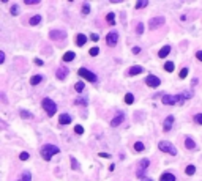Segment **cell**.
Returning a JSON list of instances; mask_svg holds the SVG:
<instances>
[{"label": "cell", "instance_id": "47", "mask_svg": "<svg viewBox=\"0 0 202 181\" xmlns=\"http://www.w3.org/2000/svg\"><path fill=\"white\" fill-rule=\"evenodd\" d=\"M35 63H36L38 66H41V65H44V63H43V60H40V58H36V60H35Z\"/></svg>", "mask_w": 202, "mask_h": 181}, {"label": "cell", "instance_id": "33", "mask_svg": "<svg viewBox=\"0 0 202 181\" xmlns=\"http://www.w3.org/2000/svg\"><path fill=\"white\" fill-rule=\"evenodd\" d=\"M88 11H90V5L85 2L84 5H82V14H88Z\"/></svg>", "mask_w": 202, "mask_h": 181}, {"label": "cell", "instance_id": "10", "mask_svg": "<svg viewBox=\"0 0 202 181\" xmlns=\"http://www.w3.org/2000/svg\"><path fill=\"white\" fill-rule=\"evenodd\" d=\"M65 36H67V33L63 30H50L49 32V38H52V40H60V38H65Z\"/></svg>", "mask_w": 202, "mask_h": 181}, {"label": "cell", "instance_id": "37", "mask_svg": "<svg viewBox=\"0 0 202 181\" xmlns=\"http://www.w3.org/2000/svg\"><path fill=\"white\" fill-rule=\"evenodd\" d=\"M21 117H22V118H32L33 115L30 113V112H27V110H22V112H21Z\"/></svg>", "mask_w": 202, "mask_h": 181}, {"label": "cell", "instance_id": "9", "mask_svg": "<svg viewBox=\"0 0 202 181\" xmlns=\"http://www.w3.org/2000/svg\"><path fill=\"white\" fill-rule=\"evenodd\" d=\"M117 41H119V33H117V32H109V33H107V36H106V43H107V46L114 47V46L117 44Z\"/></svg>", "mask_w": 202, "mask_h": 181}, {"label": "cell", "instance_id": "13", "mask_svg": "<svg viewBox=\"0 0 202 181\" xmlns=\"http://www.w3.org/2000/svg\"><path fill=\"white\" fill-rule=\"evenodd\" d=\"M68 68H59L57 69V79H60V80H63V79H67V76H68Z\"/></svg>", "mask_w": 202, "mask_h": 181}, {"label": "cell", "instance_id": "20", "mask_svg": "<svg viewBox=\"0 0 202 181\" xmlns=\"http://www.w3.org/2000/svg\"><path fill=\"white\" fill-rule=\"evenodd\" d=\"M160 181H175V176H174L172 173H169V172L168 173H163Z\"/></svg>", "mask_w": 202, "mask_h": 181}, {"label": "cell", "instance_id": "1", "mask_svg": "<svg viewBox=\"0 0 202 181\" xmlns=\"http://www.w3.org/2000/svg\"><path fill=\"white\" fill-rule=\"evenodd\" d=\"M60 153V148L59 147H55V145H44V147L41 148V156H43V159L44 161H50L52 159V156H55V155H59Z\"/></svg>", "mask_w": 202, "mask_h": 181}, {"label": "cell", "instance_id": "29", "mask_svg": "<svg viewBox=\"0 0 202 181\" xmlns=\"http://www.w3.org/2000/svg\"><path fill=\"white\" fill-rule=\"evenodd\" d=\"M144 148H145V147H144L142 142H136V143H134V150H136V151H144Z\"/></svg>", "mask_w": 202, "mask_h": 181}, {"label": "cell", "instance_id": "26", "mask_svg": "<svg viewBox=\"0 0 202 181\" xmlns=\"http://www.w3.org/2000/svg\"><path fill=\"white\" fill-rule=\"evenodd\" d=\"M147 5H149V2H147V0H141V2H137V3H136V8H137V10H141V8H145Z\"/></svg>", "mask_w": 202, "mask_h": 181}, {"label": "cell", "instance_id": "22", "mask_svg": "<svg viewBox=\"0 0 202 181\" xmlns=\"http://www.w3.org/2000/svg\"><path fill=\"white\" fill-rule=\"evenodd\" d=\"M41 80H43L41 74H35V76H32V79H30V84H32V85H38Z\"/></svg>", "mask_w": 202, "mask_h": 181}, {"label": "cell", "instance_id": "7", "mask_svg": "<svg viewBox=\"0 0 202 181\" xmlns=\"http://www.w3.org/2000/svg\"><path fill=\"white\" fill-rule=\"evenodd\" d=\"M150 161L149 159H142L139 162V170H137V178H145V168H149Z\"/></svg>", "mask_w": 202, "mask_h": 181}, {"label": "cell", "instance_id": "46", "mask_svg": "<svg viewBox=\"0 0 202 181\" xmlns=\"http://www.w3.org/2000/svg\"><path fill=\"white\" fill-rule=\"evenodd\" d=\"M98 156H100V157H111V155H107V153H100Z\"/></svg>", "mask_w": 202, "mask_h": 181}, {"label": "cell", "instance_id": "49", "mask_svg": "<svg viewBox=\"0 0 202 181\" xmlns=\"http://www.w3.org/2000/svg\"><path fill=\"white\" fill-rule=\"evenodd\" d=\"M145 181H153V180H150V178H147V180H145Z\"/></svg>", "mask_w": 202, "mask_h": 181}, {"label": "cell", "instance_id": "42", "mask_svg": "<svg viewBox=\"0 0 202 181\" xmlns=\"http://www.w3.org/2000/svg\"><path fill=\"white\" fill-rule=\"evenodd\" d=\"M136 32H137L139 35H142V33H144V25H142V24H139L137 27H136Z\"/></svg>", "mask_w": 202, "mask_h": 181}, {"label": "cell", "instance_id": "23", "mask_svg": "<svg viewBox=\"0 0 202 181\" xmlns=\"http://www.w3.org/2000/svg\"><path fill=\"white\" fill-rule=\"evenodd\" d=\"M106 21H107V24H109V25H114V22H115V14H114V13H107Z\"/></svg>", "mask_w": 202, "mask_h": 181}, {"label": "cell", "instance_id": "32", "mask_svg": "<svg viewBox=\"0 0 202 181\" xmlns=\"http://www.w3.org/2000/svg\"><path fill=\"white\" fill-rule=\"evenodd\" d=\"M74 102H76V104H79V106H87V104H88V102H87V99H84V98H77Z\"/></svg>", "mask_w": 202, "mask_h": 181}, {"label": "cell", "instance_id": "14", "mask_svg": "<svg viewBox=\"0 0 202 181\" xmlns=\"http://www.w3.org/2000/svg\"><path fill=\"white\" fill-rule=\"evenodd\" d=\"M142 71H144L142 66H139V65H134V66H131L130 69H128V74H130V76H136V74H141Z\"/></svg>", "mask_w": 202, "mask_h": 181}, {"label": "cell", "instance_id": "28", "mask_svg": "<svg viewBox=\"0 0 202 181\" xmlns=\"http://www.w3.org/2000/svg\"><path fill=\"white\" fill-rule=\"evenodd\" d=\"M174 68H175V66H174V63H172V61H168V63L164 65V69H166L168 72H172V71H174Z\"/></svg>", "mask_w": 202, "mask_h": 181}, {"label": "cell", "instance_id": "40", "mask_svg": "<svg viewBox=\"0 0 202 181\" xmlns=\"http://www.w3.org/2000/svg\"><path fill=\"white\" fill-rule=\"evenodd\" d=\"M19 159H21V161H27V159H29V153H27V151L21 153V156H19Z\"/></svg>", "mask_w": 202, "mask_h": 181}, {"label": "cell", "instance_id": "24", "mask_svg": "<svg viewBox=\"0 0 202 181\" xmlns=\"http://www.w3.org/2000/svg\"><path fill=\"white\" fill-rule=\"evenodd\" d=\"M194 172H196V167H194V165H188V167L185 168L186 175H194Z\"/></svg>", "mask_w": 202, "mask_h": 181}, {"label": "cell", "instance_id": "12", "mask_svg": "<svg viewBox=\"0 0 202 181\" xmlns=\"http://www.w3.org/2000/svg\"><path fill=\"white\" fill-rule=\"evenodd\" d=\"M123 120H125V113H123V112H119V113H117V117H115L114 120L111 121V126H114V128H115V126L122 125Z\"/></svg>", "mask_w": 202, "mask_h": 181}, {"label": "cell", "instance_id": "44", "mask_svg": "<svg viewBox=\"0 0 202 181\" xmlns=\"http://www.w3.org/2000/svg\"><path fill=\"white\" fill-rule=\"evenodd\" d=\"M139 52H141V47H139V46H134V47H133V54H134V55H137Z\"/></svg>", "mask_w": 202, "mask_h": 181}, {"label": "cell", "instance_id": "18", "mask_svg": "<svg viewBox=\"0 0 202 181\" xmlns=\"http://www.w3.org/2000/svg\"><path fill=\"white\" fill-rule=\"evenodd\" d=\"M170 52V46H164V47H161V51L158 52V57L160 58H164V57H168Z\"/></svg>", "mask_w": 202, "mask_h": 181}, {"label": "cell", "instance_id": "30", "mask_svg": "<svg viewBox=\"0 0 202 181\" xmlns=\"http://www.w3.org/2000/svg\"><path fill=\"white\" fill-rule=\"evenodd\" d=\"M10 13L13 14V16H18V14H19V6H18V5H13V6L10 8Z\"/></svg>", "mask_w": 202, "mask_h": 181}, {"label": "cell", "instance_id": "21", "mask_svg": "<svg viewBox=\"0 0 202 181\" xmlns=\"http://www.w3.org/2000/svg\"><path fill=\"white\" fill-rule=\"evenodd\" d=\"M40 22H41V16H40V14H35V16L30 17L29 24H30V25H38Z\"/></svg>", "mask_w": 202, "mask_h": 181}, {"label": "cell", "instance_id": "25", "mask_svg": "<svg viewBox=\"0 0 202 181\" xmlns=\"http://www.w3.org/2000/svg\"><path fill=\"white\" fill-rule=\"evenodd\" d=\"M125 102H126V104H133V102H134V96L131 95V93H126V95H125Z\"/></svg>", "mask_w": 202, "mask_h": 181}, {"label": "cell", "instance_id": "41", "mask_svg": "<svg viewBox=\"0 0 202 181\" xmlns=\"http://www.w3.org/2000/svg\"><path fill=\"white\" fill-rule=\"evenodd\" d=\"M40 0H25V5H38Z\"/></svg>", "mask_w": 202, "mask_h": 181}, {"label": "cell", "instance_id": "11", "mask_svg": "<svg viewBox=\"0 0 202 181\" xmlns=\"http://www.w3.org/2000/svg\"><path fill=\"white\" fill-rule=\"evenodd\" d=\"M174 115H169V117H166V120H164V123H163V129L168 132V131H170V128H172V125H174Z\"/></svg>", "mask_w": 202, "mask_h": 181}, {"label": "cell", "instance_id": "16", "mask_svg": "<svg viewBox=\"0 0 202 181\" xmlns=\"http://www.w3.org/2000/svg\"><path fill=\"white\" fill-rule=\"evenodd\" d=\"M76 58V54L73 52V51H68L67 54H63V61L65 63H68V61H73Z\"/></svg>", "mask_w": 202, "mask_h": 181}, {"label": "cell", "instance_id": "8", "mask_svg": "<svg viewBox=\"0 0 202 181\" xmlns=\"http://www.w3.org/2000/svg\"><path fill=\"white\" fill-rule=\"evenodd\" d=\"M145 84H147L149 87H152V88H156V87L161 85V80L158 79L156 76H152V74H150V76H147V77H145Z\"/></svg>", "mask_w": 202, "mask_h": 181}, {"label": "cell", "instance_id": "35", "mask_svg": "<svg viewBox=\"0 0 202 181\" xmlns=\"http://www.w3.org/2000/svg\"><path fill=\"white\" fill-rule=\"evenodd\" d=\"M194 121H196L197 125H202V113H196V115H194Z\"/></svg>", "mask_w": 202, "mask_h": 181}, {"label": "cell", "instance_id": "34", "mask_svg": "<svg viewBox=\"0 0 202 181\" xmlns=\"http://www.w3.org/2000/svg\"><path fill=\"white\" fill-rule=\"evenodd\" d=\"M69 159H71V167L74 168V170H77V168H79V164H77V161H76V159H74V157H73V156L69 157Z\"/></svg>", "mask_w": 202, "mask_h": 181}, {"label": "cell", "instance_id": "38", "mask_svg": "<svg viewBox=\"0 0 202 181\" xmlns=\"http://www.w3.org/2000/svg\"><path fill=\"white\" fill-rule=\"evenodd\" d=\"M186 76H188V68H183V69L180 71V79H185Z\"/></svg>", "mask_w": 202, "mask_h": 181}, {"label": "cell", "instance_id": "39", "mask_svg": "<svg viewBox=\"0 0 202 181\" xmlns=\"http://www.w3.org/2000/svg\"><path fill=\"white\" fill-rule=\"evenodd\" d=\"M98 54H100V49H98V47H92V49H90V55H92V57L98 55Z\"/></svg>", "mask_w": 202, "mask_h": 181}, {"label": "cell", "instance_id": "36", "mask_svg": "<svg viewBox=\"0 0 202 181\" xmlns=\"http://www.w3.org/2000/svg\"><path fill=\"white\" fill-rule=\"evenodd\" d=\"M74 131H76V134H79V136H81V134H84V128L81 125H76L74 126Z\"/></svg>", "mask_w": 202, "mask_h": 181}, {"label": "cell", "instance_id": "43", "mask_svg": "<svg viewBox=\"0 0 202 181\" xmlns=\"http://www.w3.org/2000/svg\"><path fill=\"white\" fill-rule=\"evenodd\" d=\"M90 40H92V41H98V40H100V36H98L96 33H92V35H90Z\"/></svg>", "mask_w": 202, "mask_h": 181}, {"label": "cell", "instance_id": "17", "mask_svg": "<svg viewBox=\"0 0 202 181\" xmlns=\"http://www.w3.org/2000/svg\"><path fill=\"white\" fill-rule=\"evenodd\" d=\"M59 121H60V125H69V123H71V117H69L68 113H62Z\"/></svg>", "mask_w": 202, "mask_h": 181}, {"label": "cell", "instance_id": "48", "mask_svg": "<svg viewBox=\"0 0 202 181\" xmlns=\"http://www.w3.org/2000/svg\"><path fill=\"white\" fill-rule=\"evenodd\" d=\"M196 57H197V58H199V60H202V51H197Z\"/></svg>", "mask_w": 202, "mask_h": 181}, {"label": "cell", "instance_id": "2", "mask_svg": "<svg viewBox=\"0 0 202 181\" xmlns=\"http://www.w3.org/2000/svg\"><path fill=\"white\" fill-rule=\"evenodd\" d=\"M191 98V93H183V95H177V96H170V95H164L163 96V102L168 104V106H172V104L180 102L182 99H188Z\"/></svg>", "mask_w": 202, "mask_h": 181}, {"label": "cell", "instance_id": "31", "mask_svg": "<svg viewBox=\"0 0 202 181\" xmlns=\"http://www.w3.org/2000/svg\"><path fill=\"white\" fill-rule=\"evenodd\" d=\"M21 181H32V175H30V172L22 173V178H21Z\"/></svg>", "mask_w": 202, "mask_h": 181}, {"label": "cell", "instance_id": "15", "mask_svg": "<svg viewBox=\"0 0 202 181\" xmlns=\"http://www.w3.org/2000/svg\"><path fill=\"white\" fill-rule=\"evenodd\" d=\"M85 43H87V36H85L84 33H79V35L76 36V44L81 47V46H84Z\"/></svg>", "mask_w": 202, "mask_h": 181}, {"label": "cell", "instance_id": "3", "mask_svg": "<svg viewBox=\"0 0 202 181\" xmlns=\"http://www.w3.org/2000/svg\"><path fill=\"white\" fill-rule=\"evenodd\" d=\"M41 106H43V109L48 112V115H50V117H52V115L57 112V104L54 102L52 99H49V98H44V99H43V101H41Z\"/></svg>", "mask_w": 202, "mask_h": 181}, {"label": "cell", "instance_id": "27", "mask_svg": "<svg viewBox=\"0 0 202 181\" xmlns=\"http://www.w3.org/2000/svg\"><path fill=\"white\" fill-rule=\"evenodd\" d=\"M84 82H77L76 84V85H74V88H76V91H77V93H82V91H84Z\"/></svg>", "mask_w": 202, "mask_h": 181}, {"label": "cell", "instance_id": "4", "mask_svg": "<svg viewBox=\"0 0 202 181\" xmlns=\"http://www.w3.org/2000/svg\"><path fill=\"white\" fill-rule=\"evenodd\" d=\"M158 148L161 150V151H166L169 153L170 156H177V148L174 147L170 142H166V140H161L160 143H158Z\"/></svg>", "mask_w": 202, "mask_h": 181}, {"label": "cell", "instance_id": "45", "mask_svg": "<svg viewBox=\"0 0 202 181\" xmlns=\"http://www.w3.org/2000/svg\"><path fill=\"white\" fill-rule=\"evenodd\" d=\"M3 61H5V54L0 52V63H3Z\"/></svg>", "mask_w": 202, "mask_h": 181}, {"label": "cell", "instance_id": "19", "mask_svg": "<svg viewBox=\"0 0 202 181\" xmlns=\"http://www.w3.org/2000/svg\"><path fill=\"white\" fill-rule=\"evenodd\" d=\"M185 147L188 150H194V148H196V143H194V140L191 137H186L185 139Z\"/></svg>", "mask_w": 202, "mask_h": 181}, {"label": "cell", "instance_id": "6", "mask_svg": "<svg viewBox=\"0 0 202 181\" xmlns=\"http://www.w3.org/2000/svg\"><path fill=\"white\" fill-rule=\"evenodd\" d=\"M161 25H164V17H152L150 21H149V29L150 30H156V29H160Z\"/></svg>", "mask_w": 202, "mask_h": 181}, {"label": "cell", "instance_id": "5", "mask_svg": "<svg viewBox=\"0 0 202 181\" xmlns=\"http://www.w3.org/2000/svg\"><path fill=\"white\" fill-rule=\"evenodd\" d=\"M79 76L84 77V79H87L88 82H96V74L92 72V71H88L87 68H81L79 69Z\"/></svg>", "mask_w": 202, "mask_h": 181}]
</instances>
